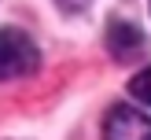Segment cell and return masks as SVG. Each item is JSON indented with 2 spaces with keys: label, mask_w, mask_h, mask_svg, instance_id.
Masks as SVG:
<instances>
[{
  "label": "cell",
  "mask_w": 151,
  "mask_h": 140,
  "mask_svg": "<svg viewBox=\"0 0 151 140\" xmlns=\"http://www.w3.org/2000/svg\"><path fill=\"white\" fill-rule=\"evenodd\" d=\"M41 66V52L37 44L29 41L22 29L4 26L0 29V81H15V78H26Z\"/></svg>",
  "instance_id": "6da1fadb"
},
{
  "label": "cell",
  "mask_w": 151,
  "mask_h": 140,
  "mask_svg": "<svg viewBox=\"0 0 151 140\" xmlns=\"http://www.w3.org/2000/svg\"><path fill=\"white\" fill-rule=\"evenodd\" d=\"M103 140H151V118L129 103H118L103 118Z\"/></svg>",
  "instance_id": "7a4b0ae2"
},
{
  "label": "cell",
  "mask_w": 151,
  "mask_h": 140,
  "mask_svg": "<svg viewBox=\"0 0 151 140\" xmlns=\"http://www.w3.org/2000/svg\"><path fill=\"white\" fill-rule=\"evenodd\" d=\"M107 44L118 59H129L133 52L144 48V33H140L133 22H111L107 26Z\"/></svg>",
  "instance_id": "3957f363"
},
{
  "label": "cell",
  "mask_w": 151,
  "mask_h": 140,
  "mask_svg": "<svg viewBox=\"0 0 151 140\" xmlns=\"http://www.w3.org/2000/svg\"><path fill=\"white\" fill-rule=\"evenodd\" d=\"M129 96H137L140 103H147V107H151V66H144L140 74H133V78H129Z\"/></svg>",
  "instance_id": "277c9868"
},
{
  "label": "cell",
  "mask_w": 151,
  "mask_h": 140,
  "mask_svg": "<svg viewBox=\"0 0 151 140\" xmlns=\"http://www.w3.org/2000/svg\"><path fill=\"white\" fill-rule=\"evenodd\" d=\"M55 4L63 7V11H70V15H74V11H85V7H88V0H55Z\"/></svg>",
  "instance_id": "5b68a950"
}]
</instances>
